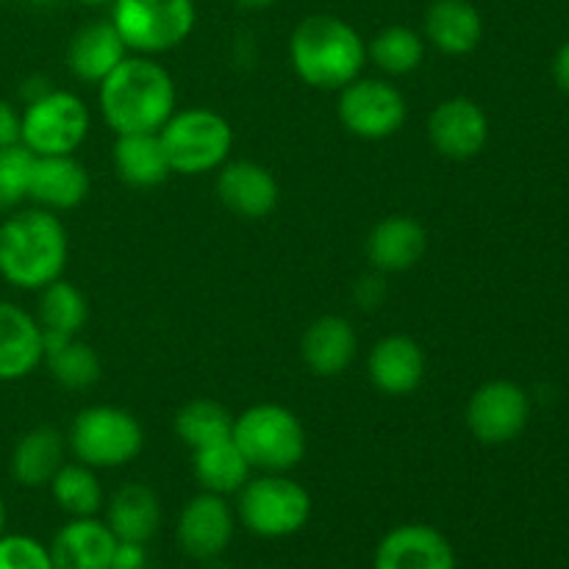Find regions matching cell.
Wrapping results in <instances>:
<instances>
[{
    "mask_svg": "<svg viewBox=\"0 0 569 569\" xmlns=\"http://www.w3.org/2000/svg\"><path fill=\"white\" fill-rule=\"evenodd\" d=\"M106 126L120 133H159L176 114V81L153 56H128L98 83Z\"/></svg>",
    "mask_w": 569,
    "mask_h": 569,
    "instance_id": "obj_1",
    "label": "cell"
},
{
    "mask_svg": "<svg viewBox=\"0 0 569 569\" xmlns=\"http://www.w3.org/2000/svg\"><path fill=\"white\" fill-rule=\"evenodd\" d=\"M70 239L53 211L22 209L0 222V278L22 292H39L64 276Z\"/></svg>",
    "mask_w": 569,
    "mask_h": 569,
    "instance_id": "obj_2",
    "label": "cell"
},
{
    "mask_svg": "<svg viewBox=\"0 0 569 569\" xmlns=\"http://www.w3.org/2000/svg\"><path fill=\"white\" fill-rule=\"evenodd\" d=\"M289 59L300 81L322 92H339L365 70L367 42L342 17L311 14L292 31Z\"/></svg>",
    "mask_w": 569,
    "mask_h": 569,
    "instance_id": "obj_3",
    "label": "cell"
},
{
    "mask_svg": "<svg viewBox=\"0 0 569 569\" xmlns=\"http://www.w3.org/2000/svg\"><path fill=\"white\" fill-rule=\"evenodd\" d=\"M233 445L242 450L250 470L289 472L306 456V428L295 411L278 403L250 406L233 417Z\"/></svg>",
    "mask_w": 569,
    "mask_h": 569,
    "instance_id": "obj_4",
    "label": "cell"
},
{
    "mask_svg": "<svg viewBox=\"0 0 569 569\" xmlns=\"http://www.w3.org/2000/svg\"><path fill=\"white\" fill-rule=\"evenodd\" d=\"M111 22L128 53L161 56L189 39L198 22L194 0H111Z\"/></svg>",
    "mask_w": 569,
    "mask_h": 569,
    "instance_id": "obj_5",
    "label": "cell"
},
{
    "mask_svg": "<svg viewBox=\"0 0 569 569\" xmlns=\"http://www.w3.org/2000/svg\"><path fill=\"white\" fill-rule=\"evenodd\" d=\"M170 170L178 176H203L220 170L233 148V128L211 109L176 111L159 131Z\"/></svg>",
    "mask_w": 569,
    "mask_h": 569,
    "instance_id": "obj_6",
    "label": "cell"
},
{
    "mask_svg": "<svg viewBox=\"0 0 569 569\" xmlns=\"http://www.w3.org/2000/svg\"><path fill=\"white\" fill-rule=\"evenodd\" d=\"M70 450L92 470H117L142 453L144 433L137 417L117 406H89L72 420Z\"/></svg>",
    "mask_w": 569,
    "mask_h": 569,
    "instance_id": "obj_7",
    "label": "cell"
},
{
    "mask_svg": "<svg viewBox=\"0 0 569 569\" xmlns=\"http://www.w3.org/2000/svg\"><path fill=\"white\" fill-rule=\"evenodd\" d=\"M311 495L287 472H264L239 489V520L261 539H283L306 528Z\"/></svg>",
    "mask_w": 569,
    "mask_h": 569,
    "instance_id": "obj_8",
    "label": "cell"
},
{
    "mask_svg": "<svg viewBox=\"0 0 569 569\" xmlns=\"http://www.w3.org/2000/svg\"><path fill=\"white\" fill-rule=\"evenodd\" d=\"M20 142L33 156H76L89 137V109L78 94L50 89L20 111Z\"/></svg>",
    "mask_w": 569,
    "mask_h": 569,
    "instance_id": "obj_9",
    "label": "cell"
},
{
    "mask_svg": "<svg viewBox=\"0 0 569 569\" xmlns=\"http://www.w3.org/2000/svg\"><path fill=\"white\" fill-rule=\"evenodd\" d=\"M339 120L359 139H387L403 128L406 98L383 78H356L339 89Z\"/></svg>",
    "mask_w": 569,
    "mask_h": 569,
    "instance_id": "obj_10",
    "label": "cell"
},
{
    "mask_svg": "<svg viewBox=\"0 0 569 569\" xmlns=\"http://www.w3.org/2000/svg\"><path fill=\"white\" fill-rule=\"evenodd\" d=\"M531 420V398L526 389L506 378L478 387L467 403V428L483 445H509Z\"/></svg>",
    "mask_w": 569,
    "mask_h": 569,
    "instance_id": "obj_11",
    "label": "cell"
},
{
    "mask_svg": "<svg viewBox=\"0 0 569 569\" xmlns=\"http://www.w3.org/2000/svg\"><path fill=\"white\" fill-rule=\"evenodd\" d=\"M428 139L445 159H476L489 142V117L476 100L448 98L428 117Z\"/></svg>",
    "mask_w": 569,
    "mask_h": 569,
    "instance_id": "obj_12",
    "label": "cell"
},
{
    "mask_svg": "<svg viewBox=\"0 0 569 569\" xmlns=\"http://www.w3.org/2000/svg\"><path fill=\"white\" fill-rule=\"evenodd\" d=\"M233 539V511L222 495L203 492L178 517V545L189 559L217 561Z\"/></svg>",
    "mask_w": 569,
    "mask_h": 569,
    "instance_id": "obj_13",
    "label": "cell"
},
{
    "mask_svg": "<svg viewBox=\"0 0 569 569\" xmlns=\"http://www.w3.org/2000/svg\"><path fill=\"white\" fill-rule=\"evenodd\" d=\"M372 569H456V553L437 528L409 522L381 539Z\"/></svg>",
    "mask_w": 569,
    "mask_h": 569,
    "instance_id": "obj_14",
    "label": "cell"
},
{
    "mask_svg": "<svg viewBox=\"0 0 569 569\" xmlns=\"http://www.w3.org/2000/svg\"><path fill=\"white\" fill-rule=\"evenodd\" d=\"M278 181L267 167L256 161H226L217 176V198L244 220H261L278 206Z\"/></svg>",
    "mask_w": 569,
    "mask_h": 569,
    "instance_id": "obj_15",
    "label": "cell"
},
{
    "mask_svg": "<svg viewBox=\"0 0 569 569\" xmlns=\"http://www.w3.org/2000/svg\"><path fill=\"white\" fill-rule=\"evenodd\" d=\"M42 359V326L37 317L11 300H0V383L22 381Z\"/></svg>",
    "mask_w": 569,
    "mask_h": 569,
    "instance_id": "obj_16",
    "label": "cell"
},
{
    "mask_svg": "<svg viewBox=\"0 0 569 569\" xmlns=\"http://www.w3.org/2000/svg\"><path fill=\"white\" fill-rule=\"evenodd\" d=\"M367 372L378 392L406 398L426 378V353L417 339L392 333L372 348L370 359H367Z\"/></svg>",
    "mask_w": 569,
    "mask_h": 569,
    "instance_id": "obj_17",
    "label": "cell"
},
{
    "mask_svg": "<svg viewBox=\"0 0 569 569\" xmlns=\"http://www.w3.org/2000/svg\"><path fill=\"white\" fill-rule=\"evenodd\" d=\"M89 194V172L76 156H37L28 200L48 211H70Z\"/></svg>",
    "mask_w": 569,
    "mask_h": 569,
    "instance_id": "obj_18",
    "label": "cell"
},
{
    "mask_svg": "<svg viewBox=\"0 0 569 569\" xmlns=\"http://www.w3.org/2000/svg\"><path fill=\"white\" fill-rule=\"evenodd\" d=\"M117 537L94 517H72L53 537V569H111Z\"/></svg>",
    "mask_w": 569,
    "mask_h": 569,
    "instance_id": "obj_19",
    "label": "cell"
},
{
    "mask_svg": "<svg viewBox=\"0 0 569 569\" xmlns=\"http://www.w3.org/2000/svg\"><path fill=\"white\" fill-rule=\"evenodd\" d=\"M128 59V48L111 20H94L78 28L67 48V64L78 81L100 83Z\"/></svg>",
    "mask_w": 569,
    "mask_h": 569,
    "instance_id": "obj_20",
    "label": "cell"
},
{
    "mask_svg": "<svg viewBox=\"0 0 569 569\" xmlns=\"http://www.w3.org/2000/svg\"><path fill=\"white\" fill-rule=\"evenodd\" d=\"M359 339H356L350 320L337 315H326L306 328L300 339V353L306 367L320 378H337L353 365Z\"/></svg>",
    "mask_w": 569,
    "mask_h": 569,
    "instance_id": "obj_21",
    "label": "cell"
},
{
    "mask_svg": "<svg viewBox=\"0 0 569 569\" xmlns=\"http://www.w3.org/2000/svg\"><path fill=\"white\" fill-rule=\"evenodd\" d=\"M426 228L406 214L387 217L367 237V259L378 272H406L426 253Z\"/></svg>",
    "mask_w": 569,
    "mask_h": 569,
    "instance_id": "obj_22",
    "label": "cell"
},
{
    "mask_svg": "<svg viewBox=\"0 0 569 569\" xmlns=\"http://www.w3.org/2000/svg\"><path fill=\"white\" fill-rule=\"evenodd\" d=\"M426 39L448 56H467L481 44L483 17L470 0H433L426 11Z\"/></svg>",
    "mask_w": 569,
    "mask_h": 569,
    "instance_id": "obj_23",
    "label": "cell"
},
{
    "mask_svg": "<svg viewBox=\"0 0 569 569\" xmlns=\"http://www.w3.org/2000/svg\"><path fill=\"white\" fill-rule=\"evenodd\" d=\"M106 526L117 542L148 545L161 526V503L156 492L144 483H126L109 500Z\"/></svg>",
    "mask_w": 569,
    "mask_h": 569,
    "instance_id": "obj_24",
    "label": "cell"
},
{
    "mask_svg": "<svg viewBox=\"0 0 569 569\" xmlns=\"http://www.w3.org/2000/svg\"><path fill=\"white\" fill-rule=\"evenodd\" d=\"M64 465V437L56 428L39 426L22 433L11 450V478L20 487H48Z\"/></svg>",
    "mask_w": 569,
    "mask_h": 569,
    "instance_id": "obj_25",
    "label": "cell"
},
{
    "mask_svg": "<svg viewBox=\"0 0 569 569\" xmlns=\"http://www.w3.org/2000/svg\"><path fill=\"white\" fill-rule=\"evenodd\" d=\"M44 365L56 383L67 389H89L100 381V356L92 345L59 331H42Z\"/></svg>",
    "mask_w": 569,
    "mask_h": 569,
    "instance_id": "obj_26",
    "label": "cell"
},
{
    "mask_svg": "<svg viewBox=\"0 0 569 569\" xmlns=\"http://www.w3.org/2000/svg\"><path fill=\"white\" fill-rule=\"evenodd\" d=\"M114 170L133 189L159 187L172 172L159 133H120L114 142Z\"/></svg>",
    "mask_w": 569,
    "mask_h": 569,
    "instance_id": "obj_27",
    "label": "cell"
},
{
    "mask_svg": "<svg viewBox=\"0 0 569 569\" xmlns=\"http://www.w3.org/2000/svg\"><path fill=\"white\" fill-rule=\"evenodd\" d=\"M192 470L203 492L211 495H233L250 481V465L242 450L233 445V439L206 445V448L192 450Z\"/></svg>",
    "mask_w": 569,
    "mask_h": 569,
    "instance_id": "obj_28",
    "label": "cell"
},
{
    "mask_svg": "<svg viewBox=\"0 0 569 569\" xmlns=\"http://www.w3.org/2000/svg\"><path fill=\"white\" fill-rule=\"evenodd\" d=\"M176 433L189 450H200L206 445L231 439L233 415L217 400H189L176 415Z\"/></svg>",
    "mask_w": 569,
    "mask_h": 569,
    "instance_id": "obj_29",
    "label": "cell"
},
{
    "mask_svg": "<svg viewBox=\"0 0 569 569\" xmlns=\"http://www.w3.org/2000/svg\"><path fill=\"white\" fill-rule=\"evenodd\" d=\"M367 59L389 76H409L426 59V39L409 26H387L367 44Z\"/></svg>",
    "mask_w": 569,
    "mask_h": 569,
    "instance_id": "obj_30",
    "label": "cell"
},
{
    "mask_svg": "<svg viewBox=\"0 0 569 569\" xmlns=\"http://www.w3.org/2000/svg\"><path fill=\"white\" fill-rule=\"evenodd\" d=\"M48 487L56 506L70 517H94L103 509V487H100L92 467L81 465V461L61 465V470L56 472Z\"/></svg>",
    "mask_w": 569,
    "mask_h": 569,
    "instance_id": "obj_31",
    "label": "cell"
},
{
    "mask_svg": "<svg viewBox=\"0 0 569 569\" xmlns=\"http://www.w3.org/2000/svg\"><path fill=\"white\" fill-rule=\"evenodd\" d=\"M89 317L87 298H83L81 289L76 283L59 281L48 283L44 289H39V326L42 331H59L70 333V337H78V331L83 328Z\"/></svg>",
    "mask_w": 569,
    "mask_h": 569,
    "instance_id": "obj_32",
    "label": "cell"
},
{
    "mask_svg": "<svg viewBox=\"0 0 569 569\" xmlns=\"http://www.w3.org/2000/svg\"><path fill=\"white\" fill-rule=\"evenodd\" d=\"M33 159L37 156L22 142L0 148V211H14L22 200H28Z\"/></svg>",
    "mask_w": 569,
    "mask_h": 569,
    "instance_id": "obj_33",
    "label": "cell"
},
{
    "mask_svg": "<svg viewBox=\"0 0 569 569\" xmlns=\"http://www.w3.org/2000/svg\"><path fill=\"white\" fill-rule=\"evenodd\" d=\"M0 569H53L50 550L26 533L0 537Z\"/></svg>",
    "mask_w": 569,
    "mask_h": 569,
    "instance_id": "obj_34",
    "label": "cell"
},
{
    "mask_svg": "<svg viewBox=\"0 0 569 569\" xmlns=\"http://www.w3.org/2000/svg\"><path fill=\"white\" fill-rule=\"evenodd\" d=\"M22 133V117L9 100H0V148H11L20 144Z\"/></svg>",
    "mask_w": 569,
    "mask_h": 569,
    "instance_id": "obj_35",
    "label": "cell"
},
{
    "mask_svg": "<svg viewBox=\"0 0 569 569\" xmlns=\"http://www.w3.org/2000/svg\"><path fill=\"white\" fill-rule=\"evenodd\" d=\"M144 567H148V553H144V545L117 542L114 559H111V569H144Z\"/></svg>",
    "mask_w": 569,
    "mask_h": 569,
    "instance_id": "obj_36",
    "label": "cell"
},
{
    "mask_svg": "<svg viewBox=\"0 0 569 569\" xmlns=\"http://www.w3.org/2000/svg\"><path fill=\"white\" fill-rule=\"evenodd\" d=\"M553 78H556V83H559V89H565V92L569 94V39L561 44L559 53H556Z\"/></svg>",
    "mask_w": 569,
    "mask_h": 569,
    "instance_id": "obj_37",
    "label": "cell"
},
{
    "mask_svg": "<svg viewBox=\"0 0 569 569\" xmlns=\"http://www.w3.org/2000/svg\"><path fill=\"white\" fill-rule=\"evenodd\" d=\"M50 89H53V87L48 83V78H28L26 87H22V100H26V103H31V100L48 94Z\"/></svg>",
    "mask_w": 569,
    "mask_h": 569,
    "instance_id": "obj_38",
    "label": "cell"
},
{
    "mask_svg": "<svg viewBox=\"0 0 569 569\" xmlns=\"http://www.w3.org/2000/svg\"><path fill=\"white\" fill-rule=\"evenodd\" d=\"M233 3L242 6V9H248V11H264V9H270V6H276L278 0H233Z\"/></svg>",
    "mask_w": 569,
    "mask_h": 569,
    "instance_id": "obj_39",
    "label": "cell"
},
{
    "mask_svg": "<svg viewBox=\"0 0 569 569\" xmlns=\"http://www.w3.org/2000/svg\"><path fill=\"white\" fill-rule=\"evenodd\" d=\"M6 533V503H3V495H0V537Z\"/></svg>",
    "mask_w": 569,
    "mask_h": 569,
    "instance_id": "obj_40",
    "label": "cell"
},
{
    "mask_svg": "<svg viewBox=\"0 0 569 569\" xmlns=\"http://www.w3.org/2000/svg\"><path fill=\"white\" fill-rule=\"evenodd\" d=\"M76 3H83V6H106V3H111V0H76Z\"/></svg>",
    "mask_w": 569,
    "mask_h": 569,
    "instance_id": "obj_41",
    "label": "cell"
},
{
    "mask_svg": "<svg viewBox=\"0 0 569 569\" xmlns=\"http://www.w3.org/2000/svg\"><path fill=\"white\" fill-rule=\"evenodd\" d=\"M28 3H31V6H53L56 0H28Z\"/></svg>",
    "mask_w": 569,
    "mask_h": 569,
    "instance_id": "obj_42",
    "label": "cell"
}]
</instances>
